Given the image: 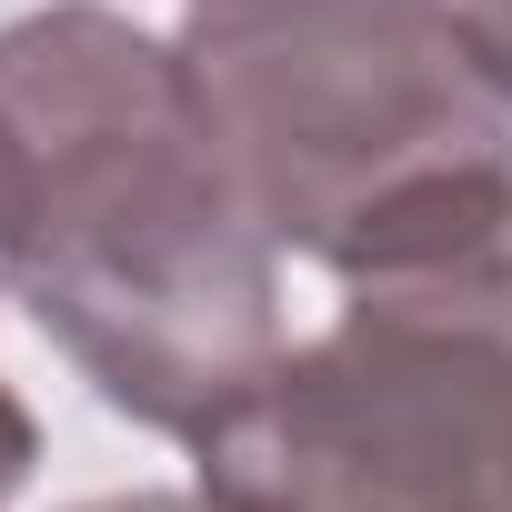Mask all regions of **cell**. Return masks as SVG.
I'll use <instances>...</instances> for the list:
<instances>
[{
    "label": "cell",
    "instance_id": "obj_3",
    "mask_svg": "<svg viewBox=\"0 0 512 512\" xmlns=\"http://www.w3.org/2000/svg\"><path fill=\"white\" fill-rule=\"evenodd\" d=\"M181 61L272 251L342 272L392 221L512 171L462 0H191Z\"/></svg>",
    "mask_w": 512,
    "mask_h": 512
},
{
    "label": "cell",
    "instance_id": "obj_1",
    "mask_svg": "<svg viewBox=\"0 0 512 512\" xmlns=\"http://www.w3.org/2000/svg\"><path fill=\"white\" fill-rule=\"evenodd\" d=\"M0 292L111 412L181 442L282 352L272 231L241 201L181 41L91 0L0 31Z\"/></svg>",
    "mask_w": 512,
    "mask_h": 512
},
{
    "label": "cell",
    "instance_id": "obj_6",
    "mask_svg": "<svg viewBox=\"0 0 512 512\" xmlns=\"http://www.w3.org/2000/svg\"><path fill=\"white\" fill-rule=\"evenodd\" d=\"M81 512H231V502L201 482V492H111V502H81Z\"/></svg>",
    "mask_w": 512,
    "mask_h": 512
},
{
    "label": "cell",
    "instance_id": "obj_4",
    "mask_svg": "<svg viewBox=\"0 0 512 512\" xmlns=\"http://www.w3.org/2000/svg\"><path fill=\"white\" fill-rule=\"evenodd\" d=\"M462 31H472V51H482L492 91L512 101V0H462Z\"/></svg>",
    "mask_w": 512,
    "mask_h": 512
},
{
    "label": "cell",
    "instance_id": "obj_5",
    "mask_svg": "<svg viewBox=\"0 0 512 512\" xmlns=\"http://www.w3.org/2000/svg\"><path fill=\"white\" fill-rule=\"evenodd\" d=\"M31 462H41V432H31V412H21V392L0 382V502H11V492L31 482Z\"/></svg>",
    "mask_w": 512,
    "mask_h": 512
},
{
    "label": "cell",
    "instance_id": "obj_2",
    "mask_svg": "<svg viewBox=\"0 0 512 512\" xmlns=\"http://www.w3.org/2000/svg\"><path fill=\"white\" fill-rule=\"evenodd\" d=\"M332 282L342 312L191 442L201 482L231 512H512V171L392 221Z\"/></svg>",
    "mask_w": 512,
    "mask_h": 512
}]
</instances>
